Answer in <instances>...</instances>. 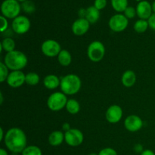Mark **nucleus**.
I'll return each instance as SVG.
<instances>
[{"label": "nucleus", "instance_id": "obj_9", "mask_svg": "<svg viewBox=\"0 0 155 155\" xmlns=\"http://www.w3.org/2000/svg\"><path fill=\"white\" fill-rule=\"evenodd\" d=\"M84 140L83 133L77 129H71L64 133V141L69 146L77 147Z\"/></svg>", "mask_w": 155, "mask_h": 155}, {"label": "nucleus", "instance_id": "obj_18", "mask_svg": "<svg viewBox=\"0 0 155 155\" xmlns=\"http://www.w3.org/2000/svg\"><path fill=\"white\" fill-rule=\"evenodd\" d=\"M43 84L45 88L48 89H54L60 86L61 80L57 76L50 74L46 76L43 80Z\"/></svg>", "mask_w": 155, "mask_h": 155}, {"label": "nucleus", "instance_id": "obj_42", "mask_svg": "<svg viewBox=\"0 0 155 155\" xmlns=\"http://www.w3.org/2000/svg\"><path fill=\"white\" fill-rule=\"evenodd\" d=\"M89 155H98V154H97L96 153H91V154H89Z\"/></svg>", "mask_w": 155, "mask_h": 155}, {"label": "nucleus", "instance_id": "obj_40", "mask_svg": "<svg viewBox=\"0 0 155 155\" xmlns=\"http://www.w3.org/2000/svg\"><path fill=\"white\" fill-rule=\"evenodd\" d=\"M152 11L153 12H154V13L155 14V1L154 2H153V4H152Z\"/></svg>", "mask_w": 155, "mask_h": 155}, {"label": "nucleus", "instance_id": "obj_4", "mask_svg": "<svg viewBox=\"0 0 155 155\" xmlns=\"http://www.w3.org/2000/svg\"><path fill=\"white\" fill-rule=\"evenodd\" d=\"M21 5L17 0H5L1 5L2 14L6 18L15 19L19 16Z\"/></svg>", "mask_w": 155, "mask_h": 155}, {"label": "nucleus", "instance_id": "obj_14", "mask_svg": "<svg viewBox=\"0 0 155 155\" xmlns=\"http://www.w3.org/2000/svg\"><path fill=\"white\" fill-rule=\"evenodd\" d=\"M90 27V23L86 18H79L76 20L72 25V31L76 36H83L86 34Z\"/></svg>", "mask_w": 155, "mask_h": 155}, {"label": "nucleus", "instance_id": "obj_31", "mask_svg": "<svg viewBox=\"0 0 155 155\" xmlns=\"http://www.w3.org/2000/svg\"><path fill=\"white\" fill-rule=\"evenodd\" d=\"M107 5V0H95L94 6L98 10H102Z\"/></svg>", "mask_w": 155, "mask_h": 155}, {"label": "nucleus", "instance_id": "obj_16", "mask_svg": "<svg viewBox=\"0 0 155 155\" xmlns=\"http://www.w3.org/2000/svg\"><path fill=\"white\" fill-rule=\"evenodd\" d=\"M121 81H122L123 85L127 88L134 86L136 81V75L134 71H131V70L125 71L122 76Z\"/></svg>", "mask_w": 155, "mask_h": 155}, {"label": "nucleus", "instance_id": "obj_41", "mask_svg": "<svg viewBox=\"0 0 155 155\" xmlns=\"http://www.w3.org/2000/svg\"><path fill=\"white\" fill-rule=\"evenodd\" d=\"M17 1H18V2H24L27 1V0H17Z\"/></svg>", "mask_w": 155, "mask_h": 155}, {"label": "nucleus", "instance_id": "obj_33", "mask_svg": "<svg viewBox=\"0 0 155 155\" xmlns=\"http://www.w3.org/2000/svg\"><path fill=\"white\" fill-rule=\"evenodd\" d=\"M148 25H149V27L151 29H152L153 30L155 31V14H152L151 16L150 17L149 19L148 20Z\"/></svg>", "mask_w": 155, "mask_h": 155}, {"label": "nucleus", "instance_id": "obj_25", "mask_svg": "<svg viewBox=\"0 0 155 155\" xmlns=\"http://www.w3.org/2000/svg\"><path fill=\"white\" fill-rule=\"evenodd\" d=\"M39 76L36 73L30 72L26 74L25 83L30 86H36L39 83Z\"/></svg>", "mask_w": 155, "mask_h": 155}, {"label": "nucleus", "instance_id": "obj_12", "mask_svg": "<svg viewBox=\"0 0 155 155\" xmlns=\"http://www.w3.org/2000/svg\"><path fill=\"white\" fill-rule=\"evenodd\" d=\"M143 126L142 120L137 115H130L124 120V127L128 131L135 133L141 130Z\"/></svg>", "mask_w": 155, "mask_h": 155}, {"label": "nucleus", "instance_id": "obj_24", "mask_svg": "<svg viewBox=\"0 0 155 155\" xmlns=\"http://www.w3.org/2000/svg\"><path fill=\"white\" fill-rule=\"evenodd\" d=\"M148 27H149V25H148V22L147 20L139 19L134 24L135 31L139 33H145L148 30Z\"/></svg>", "mask_w": 155, "mask_h": 155}, {"label": "nucleus", "instance_id": "obj_2", "mask_svg": "<svg viewBox=\"0 0 155 155\" xmlns=\"http://www.w3.org/2000/svg\"><path fill=\"white\" fill-rule=\"evenodd\" d=\"M27 57L21 51H14L7 53L4 58V64L12 71H21L27 64Z\"/></svg>", "mask_w": 155, "mask_h": 155}, {"label": "nucleus", "instance_id": "obj_8", "mask_svg": "<svg viewBox=\"0 0 155 155\" xmlns=\"http://www.w3.org/2000/svg\"><path fill=\"white\" fill-rule=\"evenodd\" d=\"M41 50L44 55L49 58L58 56L61 51V45L54 39H47L44 41L41 46Z\"/></svg>", "mask_w": 155, "mask_h": 155}, {"label": "nucleus", "instance_id": "obj_17", "mask_svg": "<svg viewBox=\"0 0 155 155\" xmlns=\"http://www.w3.org/2000/svg\"><path fill=\"white\" fill-rule=\"evenodd\" d=\"M48 143L51 146H59L64 140V134L62 132L56 130L50 133L48 136Z\"/></svg>", "mask_w": 155, "mask_h": 155}, {"label": "nucleus", "instance_id": "obj_37", "mask_svg": "<svg viewBox=\"0 0 155 155\" xmlns=\"http://www.w3.org/2000/svg\"><path fill=\"white\" fill-rule=\"evenodd\" d=\"M5 139L4 136V131H3L2 127H0V142L3 140Z\"/></svg>", "mask_w": 155, "mask_h": 155}, {"label": "nucleus", "instance_id": "obj_35", "mask_svg": "<svg viewBox=\"0 0 155 155\" xmlns=\"http://www.w3.org/2000/svg\"><path fill=\"white\" fill-rule=\"evenodd\" d=\"M141 155H155V153L153 151H151V150L146 149L142 151Z\"/></svg>", "mask_w": 155, "mask_h": 155}, {"label": "nucleus", "instance_id": "obj_5", "mask_svg": "<svg viewBox=\"0 0 155 155\" xmlns=\"http://www.w3.org/2000/svg\"><path fill=\"white\" fill-rule=\"evenodd\" d=\"M68 98L63 92H56L51 94L47 100V106L52 111H59L66 107Z\"/></svg>", "mask_w": 155, "mask_h": 155}, {"label": "nucleus", "instance_id": "obj_27", "mask_svg": "<svg viewBox=\"0 0 155 155\" xmlns=\"http://www.w3.org/2000/svg\"><path fill=\"white\" fill-rule=\"evenodd\" d=\"M21 8L26 13L31 14L33 13L36 10V6H35L34 3L31 1H25L22 3L21 5Z\"/></svg>", "mask_w": 155, "mask_h": 155}, {"label": "nucleus", "instance_id": "obj_28", "mask_svg": "<svg viewBox=\"0 0 155 155\" xmlns=\"http://www.w3.org/2000/svg\"><path fill=\"white\" fill-rule=\"evenodd\" d=\"M8 75V68L5 64L4 62H1L0 63V82L3 83L6 81Z\"/></svg>", "mask_w": 155, "mask_h": 155}, {"label": "nucleus", "instance_id": "obj_32", "mask_svg": "<svg viewBox=\"0 0 155 155\" xmlns=\"http://www.w3.org/2000/svg\"><path fill=\"white\" fill-rule=\"evenodd\" d=\"M0 20H1L2 26H1V32H5L8 29V22L7 19H6L5 17H4L3 15H2L0 17Z\"/></svg>", "mask_w": 155, "mask_h": 155}, {"label": "nucleus", "instance_id": "obj_34", "mask_svg": "<svg viewBox=\"0 0 155 155\" xmlns=\"http://www.w3.org/2000/svg\"><path fill=\"white\" fill-rule=\"evenodd\" d=\"M134 150L136 153H140V154H142V151H144L143 146L141 144H136L134 146Z\"/></svg>", "mask_w": 155, "mask_h": 155}, {"label": "nucleus", "instance_id": "obj_20", "mask_svg": "<svg viewBox=\"0 0 155 155\" xmlns=\"http://www.w3.org/2000/svg\"><path fill=\"white\" fill-rule=\"evenodd\" d=\"M58 61L61 66L68 67L71 64L72 56H71V53L67 50H61L58 55Z\"/></svg>", "mask_w": 155, "mask_h": 155}, {"label": "nucleus", "instance_id": "obj_22", "mask_svg": "<svg viewBox=\"0 0 155 155\" xmlns=\"http://www.w3.org/2000/svg\"><path fill=\"white\" fill-rule=\"evenodd\" d=\"M65 108L67 109L68 112L71 114H77L79 113L80 110V103L74 98H71L68 101Z\"/></svg>", "mask_w": 155, "mask_h": 155}, {"label": "nucleus", "instance_id": "obj_29", "mask_svg": "<svg viewBox=\"0 0 155 155\" xmlns=\"http://www.w3.org/2000/svg\"><path fill=\"white\" fill-rule=\"evenodd\" d=\"M137 15L136 14V8H134L131 6H128L125 11H124V15L127 17L128 19H132V18H135V16Z\"/></svg>", "mask_w": 155, "mask_h": 155}, {"label": "nucleus", "instance_id": "obj_21", "mask_svg": "<svg viewBox=\"0 0 155 155\" xmlns=\"http://www.w3.org/2000/svg\"><path fill=\"white\" fill-rule=\"evenodd\" d=\"M15 48V42L13 39L10 37H6L0 43V51H2V50L5 51L8 53L14 51Z\"/></svg>", "mask_w": 155, "mask_h": 155}, {"label": "nucleus", "instance_id": "obj_3", "mask_svg": "<svg viewBox=\"0 0 155 155\" xmlns=\"http://www.w3.org/2000/svg\"><path fill=\"white\" fill-rule=\"evenodd\" d=\"M81 86V80L76 74H68L61 80V90L66 95L77 94L80 90Z\"/></svg>", "mask_w": 155, "mask_h": 155}, {"label": "nucleus", "instance_id": "obj_7", "mask_svg": "<svg viewBox=\"0 0 155 155\" xmlns=\"http://www.w3.org/2000/svg\"><path fill=\"white\" fill-rule=\"evenodd\" d=\"M128 18L124 15H121V14H117V15H113L110 18L108 22V25L110 30L116 33H120V32L125 30L128 27Z\"/></svg>", "mask_w": 155, "mask_h": 155}, {"label": "nucleus", "instance_id": "obj_19", "mask_svg": "<svg viewBox=\"0 0 155 155\" xmlns=\"http://www.w3.org/2000/svg\"><path fill=\"white\" fill-rule=\"evenodd\" d=\"M99 18L100 12L95 6H90L88 8H86L85 18L90 23V24H93L96 23L99 19Z\"/></svg>", "mask_w": 155, "mask_h": 155}, {"label": "nucleus", "instance_id": "obj_30", "mask_svg": "<svg viewBox=\"0 0 155 155\" xmlns=\"http://www.w3.org/2000/svg\"><path fill=\"white\" fill-rule=\"evenodd\" d=\"M98 155H117V153L114 148H105L101 149L98 154Z\"/></svg>", "mask_w": 155, "mask_h": 155}, {"label": "nucleus", "instance_id": "obj_1", "mask_svg": "<svg viewBox=\"0 0 155 155\" xmlns=\"http://www.w3.org/2000/svg\"><path fill=\"white\" fill-rule=\"evenodd\" d=\"M4 142L11 152L15 154L22 153L27 147V136L21 129L14 127L5 133Z\"/></svg>", "mask_w": 155, "mask_h": 155}, {"label": "nucleus", "instance_id": "obj_36", "mask_svg": "<svg viewBox=\"0 0 155 155\" xmlns=\"http://www.w3.org/2000/svg\"><path fill=\"white\" fill-rule=\"evenodd\" d=\"M62 128H63V130H64L65 132H68V130H71V126H70V124H68V123H65V124H63Z\"/></svg>", "mask_w": 155, "mask_h": 155}, {"label": "nucleus", "instance_id": "obj_6", "mask_svg": "<svg viewBox=\"0 0 155 155\" xmlns=\"http://www.w3.org/2000/svg\"><path fill=\"white\" fill-rule=\"evenodd\" d=\"M105 54V48L100 41H93L89 44L87 49V55L92 62L101 61Z\"/></svg>", "mask_w": 155, "mask_h": 155}, {"label": "nucleus", "instance_id": "obj_11", "mask_svg": "<svg viewBox=\"0 0 155 155\" xmlns=\"http://www.w3.org/2000/svg\"><path fill=\"white\" fill-rule=\"evenodd\" d=\"M26 80V75L21 71H15L9 73L8 77V85L12 88H18L23 86Z\"/></svg>", "mask_w": 155, "mask_h": 155}, {"label": "nucleus", "instance_id": "obj_38", "mask_svg": "<svg viewBox=\"0 0 155 155\" xmlns=\"http://www.w3.org/2000/svg\"><path fill=\"white\" fill-rule=\"evenodd\" d=\"M0 155H8V152L6 151V150H5L4 148H1L0 149Z\"/></svg>", "mask_w": 155, "mask_h": 155}, {"label": "nucleus", "instance_id": "obj_26", "mask_svg": "<svg viewBox=\"0 0 155 155\" xmlns=\"http://www.w3.org/2000/svg\"><path fill=\"white\" fill-rule=\"evenodd\" d=\"M21 155H42V151L36 145H30L26 147L21 153Z\"/></svg>", "mask_w": 155, "mask_h": 155}, {"label": "nucleus", "instance_id": "obj_23", "mask_svg": "<svg viewBox=\"0 0 155 155\" xmlns=\"http://www.w3.org/2000/svg\"><path fill=\"white\" fill-rule=\"evenodd\" d=\"M113 8L117 12H124L128 7V0H111Z\"/></svg>", "mask_w": 155, "mask_h": 155}, {"label": "nucleus", "instance_id": "obj_39", "mask_svg": "<svg viewBox=\"0 0 155 155\" xmlns=\"http://www.w3.org/2000/svg\"><path fill=\"white\" fill-rule=\"evenodd\" d=\"M3 102V95L2 92H0V104H2Z\"/></svg>", "mask_w": 155, "mask_h": 155}, {"label": "nucleus", "instance_id": "obj_15", "mask_svg": "<svg viewBox=\"0 0 155 155\" xmlns=\"http://www.w3.org/2000/svg\"><path fill=\"white\" fill-rule=\"evenodd\" d=\"M152 6L148 1H141L136 7V14L140 19L148 20L152 15Z\"/></svg>", "mask_w": 155, "mask_h": 155}, {"label": "nucleus", "instance_id": "obj_43", "mask_svg": "<svg viewBox=\"0 0 155 155\" xmlns=\"http://www.w3.org/2000/svg\"><path fill=\"white\" fill-rule=\"evenodd\" d=\"M136 1H137V2H140L142 1V0H136Z\"/></svg>", "mask_w": 155, "mask_h": 155}, {"label": "nucleus", "instance_id": "obj_10", "mask_svg": "<svg viewBox=\"0 0 155 155\" xmlns=\"http://www.w3.org/2000/svg\"><path fill=\"white\" fill-rule=\"evenodd\" d=\"M30 21L25 16L17 17L12 21V30L17 34H24L27 33L30 28Z\"/></svg>", "mask_w": 155, "mask_h": 155}, {"label": "nucleus", "instance_id": "obj_13", "mask_svg": "<svg viewBox=\"0 0 155 155\" xmlns=\"http://www.w3.org/2000/svg\"><path fill=\"white\" fill-rule=\"evenodd\" d=\"M123 117V110L121 107L114 104L107 108L105 114L106 120L110 124H117L120 122Z\"/></svg>", "mask_w": 155, "mask_h": 155}]
</instances>
